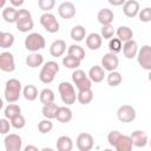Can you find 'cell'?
Here are the masks:
<instances>
[{"label": "cell", "mask_w": 151, "mask_h": 151, "mask_svg": "<svg viewBox=\"0 0 151 151\" xmlns=\"http://www.w3.org/2000/svg\"><path fill=\"white\" fill-rule=\"evenodd\" d=\"M65 51H66V42H65L63 39L54 40V41L51 44V46H50V53H51V55L54 57V58L61 57Z\"/></svg>", "instance_id": "obj_18"}, {"label": "cell", "mask_w": 151, "mask_h": 151, "mask_svg": "<svg viewBox=\"0 0 151 151\" xmlns=\"http://www.w3.org/2000/svg\"><path fill=\"white\" fill-rule=\"evenodd\" d=\"M13 7H20L24 4V0H9Z\"/></svg>", "instance_id": "obj_47"}, {"label": "cell", "mask_w": 151, "mask_h": 151, "mask_svg": "<svg viewBox=\"0 0 151 151\" xmlns=\"http://www.w3.org/2000/svg\"><path fill=\"white\" fill-rule=\"evenodd\" d=\"M130 137H131V139H132L133 146H137V147H144V146L147 144V142H149L146 132H144V131H142V130H136V131H133Z\"/></svg>", "instance_id": "obj_17"}, {"label": "cell", "mask_w": 151, "mask_h": 151, "mask_svg": "<svg viewBox=\"0 0 151 151\" xmlns=\"http://www.w3.org/2000/svg\"><path fill=\"white\" fill-rule=\"evenodd\" d=\"M88 77L90 79L93 81V83H100L104 80V77H105V73H104V68L101 66H98V65H94L90 68L88 71Z\"/></svg>", "instance_id": "obj_23"}, {"label": "cell", "mask_w": 151, "mask_h": 151, "mask_svg": "<svg viewBox=\"0 0 151 151\" xmlns=\"http://www.w3.org/2000/svg\"><path fill=\"white\" fill-rule=\"evenodd\" d=\"M11 124H12V126L14 129H22L25 126V124H26L25 117L21 113H19V114H17L15 117H13L11 119Z\"/></svg>", "instance_id": "obj_40"}, {"label": "cell", "mask_w": 151, "mask_h": 151, "mask_svg": "<svg viewBox=\"0 0 151 151\" xmlns=\"http://www.w3.org/2000/svg\"><path fill=\"white\" fill-rule=\"evenodd\" d=\"M17 28L18 31L22 32V33H26L28 31H31L34 26V22H33V19H32V15L31 13L25 9V8H21L19 9L18 12V19H17Z\"/></svg>", "instance_id": "obj_3"}, {"label": "cell", "mask_w": 151, "mask_h": 151, "mask_svg": "<svg viewBox=\"0 0 151 151\" xmlns=\"http://www.w3.org/2000/svg\"><path fill=\"white\" fill-rule=\"evenodd\" d=\"M93 99V91L92 88H86V90H80L77 94V100L83 104V105H87L92 101Z\"/></svg>", "instance_id": "obj_27"}, {"label": "cell", "mask_w": 151, "mask_h": 151, "mask_svg": "<svg viewBox=\"0 0 151 151\" xmlns=\"http://www.w3.org/2000/svg\"><path fill=\"white\" fill-rule=\"evenodd\" d=\"M149 80L151 81V71H150V73H149Z\"/></svg>", "instance_id": "obj_50"}, {"label": "cell", "mask_w": 151, "mask_h": 151, "mask_svg": "<svg viewBox=\"0 0 151 151\" xmlns=\"http://www.w3.org/2000/svg\"><path fill=\"white\" fill-rule=\"evenodd\" d=\"M118 65H119V59L116 55V53H113V52L106 53L101 58V66L104 67V70H106L109 72L116 71Z\"/></svg>", "instance_id": "obj_12"}, {"label": "cell", "mask_w": 151, "mask_h": 151, "mask_svg": "<svg viewBox=\"0 0 151 151\" xmlns=\"http://www.w3.org/2000/svg\"><path fill=\"white\" fill-rule=\"evenodd\" d=\"M5 117L7 118V119H12L13 117H15L17 114H19V113H21V109H20V106L19 105H17V104H13V103H9V105H7L6 106V109H5Z\"/></svg>", "instance_id": "obj_35"}, {"label": "cell", "mask_w": 151, "mask_h": 151, "mask_svg": "<svg viewBox=\"0 0 151 151\" xmlns=\"http://www.w3.org/2000/svg\"><path fill=\"white\" fill-rule=\"evenodd\" d=\"M72 111L70 107L67 106H59L58 112H57V120H59L60 123H68L72 119Z\"/></svg>", "instance_id": "obj_25"}, {"label": "cell", "mask_w": 151, "mask_h": 151, "mask_svg": "<svg viewBox=\"0 0 151 151\" xmlns=\"http://www.w3.org/2000/svg\"><path fill=\"white\" fill-rule=\"evenodd\" d=\"M101 42H103V37L98 33H90L86 38V46L92 51L99 50Z\"/></svg>", "instance_id": "obj_19"}, {"label": "cell", "mask_w": 151, "mask_h": 151, "mask_svg": "<svg viewBox=\"0 0 151 151\" xmlns=\"http://www.w3.org/2000/svg\"><path fill=\"white\" fill-rule=\"evenodd\" d=\"M21 90H22V85L18 79H15V78L8 79L5 85V92H4L5 99L8 103L18 101L21 96Z\"/></svg>", "instance_id": "obj_1"}, {"label": "cell", "mask_w": 151, "mask_h": 151, "mask_svg": "<svg viewBox=\"0 0 151 151\" xmlns=\"http://www.w3.org/2000/svg\"><path fill=\"white\" fill-rule=\"evenodd\" d=\"M40 101L42 104H48V103H53L54 101V92L51 88H44L40 94H39Z\"/></svg>", "instance_id": "obj_37"}, {"label": "cell", "mask_w": 151, "mask_h": 151, "mask_svg": "<svg viewBox=\"0 0 151 151\" xmlns=\"http://www.w3.org/2000/svg\"><path fill=\"white\" fill-rule=\"evenodd\" d=\"M138 51H139L138 45L133 39L125 41L124 45H123V53H124V57L127 58V59H132V58L137 57Z\"/></svg>", "instance_id": "obj_15"}, {"label": "cell", "mask_w": 151, "mask_h": 151, "mask_svg": "<svg viewBox=\"0 0 151 151\" xmlns=\"http://www.w3.org/2000/svg\"><path fill=\"white\" fill-rule=\"evenodd\" d=\"M46 41L40 33H31L25 38V47L27 51L38 52L39 50L45 48Z\"/></svg>", "instance_id": "obj_5"}, {"label": "cell", "mask_w": 151, "mask_h": 151, "mask_svg": "<svg viewBox=\"0 0 151 151\" xmlns=\"http://www.w3.org/2000/svg\"><path fill=\"white\" fill-rule=\"evenodd\" d=\"M107 1L112 6H120V5H124L126 2V0H107Z\"/></svg>", "instance_id": "obj_46"}, {"label": "cell", "mask_w": 151, "mask_h": 151, "mask_svg": "<svg viewBox=\"0 0 151 151\" xmlns=\"http://www.w3.org/2000/svg\"><path fill=\"white\" fill-rule=\"evenodd\" d=\"M122 81H123V77H122V74L119 72L112 71V72L109 73V76H107V84L110 86H112V87L118 86V85H120Z\"/></svg>", "instance_id": "obj_36"}, {"label": "cell", "mask_w": 151, "mask_h": 151, "mask_svg": "<svg viewBox=\"0 0 151 151\" xmlns=\"http://www.w3.org/2000/svg\"><path fill=\"white\" fill-rule=\"evenodd\" d=\"M80 63H81V60H79L78 58L70 55V54H67L66 57L63 58V65L67 68H78L80 66Z\"/></svg>", "instance_id": "obj_34"}, {"label": "cell", "mask_w": 151, "mask_h": 151, "mask_svg": "<svg viewBox=\"0 0 151 151\" xmlns=\"http://www.w3.org/2000/svg\"><path fill=\"white\" fill-rule=\"evenodd\" d=\"M138 18H139V20L142 22H149V21H151V8L150 7H145L142 11H139Z\"/></svg>", "instance_id": "obj_44"}, {"label": "cell", "mask_w": 151, "mask_h": 151, "mask_svg": "<svg viewBox=\"0 0 151 151\" xmlns=\"http://www.w3.org/2000/svg\"><path fill=\"white\" fill-rule=\"evenodd\" d=\"M59 72V65L58 63L55 61H47L42 68L40 70V73H39V79L41 83L44 84H50L53 81L55 74Z\"/></svg>", "instance_id": "obj_2"}, {"label": "cell", "mask_w": 151, "mask_h": 151, "mask_svg": "<svg viewBox=\"0 0 151 151\" xmlns=\"http://www.w3.org/2000/svg\"><path fill=\"white\" fill-rule=\"evenodd\" d=\"M52 129H53V123H52L51 119H48V118L41 120V122L38 124V130H39L40 133H48Z\"/></svg>", "instance_id": "obj_39"}, {"label": "cell", "mask_w": 151, "mask_h": 151, "mask_svg": "<svg viewBox=\"0 0 151 151\" xmlns=\"http://www.w3.org/2000/svg\"><path fill=\"white\" fill-rule=\"evenodd\" d=\"M59 93H60V98L63 100L64 104L66 105H72L76 103L77 100V94L74 91L73 85H71V83L68 81H63L59 84Z\"/></svg>", "instance_id": "obj_4"}, {"label": "cell", "mask_w": 151, "mask_h": 151, "mask_svg": "<svg viewBox=\"0 0 151 151\" xmlns=\"http://www.w3.org/2000/svg\"><path fill=\"white\" fill-rule=\"evenodd\" d=\"M18 12L19 9H15L14 7H5L2 9V19L6 21V22H17V19H18Z\"/></svg>", "instance_id": "obj_26"}, {"label": "cell", "mask_w": 151, "mask_h": 151, "mask_svg": "<svg viewBox=\"0 0 151 151\" xmlns=\"http://www.w3.org/2000/svg\"><path fill=\"white\" fill-rule=\"evenodd\" d=\"M77 147L80 151H90L93 147V137L86 132L80 133L77 137Z\"/></svg>", "instance_id": "obj_14"}, {"label": "cell", "mask_w": 151, "mask_h": 151, "mask_svg": "<svg viewBox=\"0 0 151 151\" xmlns=\"http://www.w3.org/2000/svg\"><path fill=\"white\" fill-rule=\"evenodd\" d=\"M14 44V35L8 32H1L0 33V47L1 48H8Z\"/></svg>", "instance_id": "obj_30"}, {"label": "cell", "mask_w": 151, "mask_h": 151, "mask_svg": "<svg viewBox=\"0 0 151 151\" xmlns=\"http://www.w3.org/2000/svg\"><path fill=\"white\" fill-rule=\"evenodd\" d=\"M137 61L142 66V68L151 71V46L144 45L138 51L137 54Z\"/></svg>", "instance_id": "obj_8"}, {"label": "cell", "mask_w": 151, "mask_h": 151, "mask_svg": "<svg viewBox=\"0 0 151 151\" xmlns=\"http://www.w3.org/2000/svg\"><path fill=\"white\" fill-rule=\"evenodd\" d=\"M38 6L44 12H50L55 6V0H38Z\"/></svg>", "instance_id": "obj_41"}, {"label": "cell", "mask_w": 151, "mask_h": 151, "mask_svg": "<svg viewBox=\"0 0 151 151\" xmlns=\"http://www.w3.org/2000/svg\"><path fill=\"white\" fill-rule=\"evenodd\" d=\"M4 143H5L6 151H20V149L22 146L21 137L19 134H15V133L7 134L4 139Z\"/></svg>", "instance_id": "obj_10"}, {"label": "cell", "mask_w": 151, "mask_h": 151, "mask_svg": "<svg viewBox=\"0 0 151 151\" xmlns=\"http://www.w3.org/2000/svg\"><path fill=\"white\" fill-rule=\"evenodd\" d=\"M117 37L122 40V41H127V40H131L132 39V37H133V32H132V29L130 28V27H127V26H120V27H118V29H117Z\"/></svg>", "instance_id": "obj_29"}, {"label": "cell", "mask_w": 151, "mask_h": 151, "mask_svg": "<svg viewBox=\"0 0 151 151\" xmlns=\"http://www.w3.org/2000/svg\"><path fill=\"white\" fill-rule=\"evenodd\" d=\"M113 18H114L113 12L109 8H101L97 14V19L101 25H111Z\"/></svg>", "instance_id": "obj_21"}, {"label": "cell", "mask_w": 151, "mask_h": 151, "mask_svg": "<svg viewBox=\"0 0 151 151\" xmlns=\"http://www.w3.org/2000/svg\"><path fill=\"white\" fill-rule=\"evenodd\" d=\"M67 54L73 55V57H76V58H78L79 60H83V59L85 58V50H84L81 46L73 44V45H71V46L68 47Z\"/></svg>", "instance_id": "obj_33"}, {"label": "cell", "mask_w": 151, "mask_h": 151, "mask_svg": "<svg viewBox=\"0 0 151 151\" xmlns=\"http://www.w3.org/2000/svg\"><path fill=\"white\" fill-rule=\"evenodd\" d=\"M123 12L127 18H134L139 13V4L137 0H127L123 5Z\"/></svg>", "instance_id": "obj_16"}, {"label": "cell", "mask_w": 151, "mask_h": 151, "mask_svg": "<svg viewBox=\"0 0 151 151\" xmlns=\"http://www.w3.org/2000/svg\"><path fill=\"white\" fill-rule=\"evenodd\" d=\"M73 149V142L68 136H60L57 139L58 151H71Z\"/></svg>", "instance_id": "obj_24"}, {"label": "cell", "mask_w": 151, "mask_h": 151, "mask_svg": "<svg viewBox=\"0 0 151 151\" xmlns=\"http://www.w3.org/2000/svg\"><path fill=\"white\" fill-rule=\"evenodd\" d=\"M58 109L59 106L54 103H48V104H44V107L41 110L42 112V116L45 118H48V119H53L57 117V112H58Z\"/></svg>", "instance_id": "obj_28"}, {"label": "cell", "mask_w": 151, "mask_h": 151, "mask_svg": "<svg viewBox=\"0 0 151 151\" xmlns=\"http://www.w3.org/2000/svg\"><path fill=\"white\" fill-rule=\"evenodd\" d=\"M150 146H151V140H150Z\"/></svg>", "instance_id": "obj_51"}, {"label": "cell", "mask_w": 151, "mask_h": 151, "mask_svg": "<svg viewBox=\"0 0 151 151\" xmlns=\"http://www.w3.org/2000/svg\"><path fill=\"white\" fill-rule=\"evenodd\" d=\"M22 94L26 100L33 101L38 98V88L34 85H26L22 90Z\"/></svg>", "instance_id": "obj_31"}, {"label": "cell", "mask_w": 151, "mask_h": 151, "mask_svg": "<svg viewBox=\"0 0 151 151\" xmlns=\"http://www.w3.org/2000/svg\"><path fill=\"white\" fill-rule=\"evenodd\" d=\"M72 80L79 91L92 87V80L90 79V77H87L85 74V72L83 70H76L72 73Z\"/></svg>", "instance_id": "obj_7"}, {"label": "cell", "mask_w": 151, "mask_h": 151, "mask_svg": "<svg viewBox=\"0 0 151 151\" xmlns=\"http://www.w3.org/2000/svg\"><path fill=\"white\" fill-rule=\"evenodd\" d=\"M44 63V57L38 52H32L26 57V65L31 68H35L38 66H41Z\"/></svg>", "instance_id": "obj_22"}, {"label": "cell", "mask_w": 151, "mask_h": 151, "mask_svg": "<svg viewBox=\"0 0 151 151\" xmlns=\"http://www.w3.org/2000/svg\"><path fill=\"white\" fill-rule=\"evenodd\" d=\"M100 35L104 38V39H111L113 35H114V29L111 25H103L101 29H100Z\"/></svg>", "instance_id": "obj_42"}, {"label": "cell", "mask_w": 151, "mask_h": 151, "mask_svg": "<svg viewBox=\"0 0 151 151\" xmlns=\"http://www.w3.org/2000/svg\"><path fill=\"white\" fill-rule=\"evenodd\" d=\"M58 14L63 19H72L76 15V6L71 1H64L58 7Z\"/></svg>", "instance_id": "obj_13"}, {"label": "cell", "mask_w": 151, "mask_h": 151, "mask_svg": "<svg viewBox=\"0 0 151 151\" xmlns=\"http://www.w3.org/2000/svg\"><path fill=\"white\" fill-rule=\"evenodd\" d=\"M7 132H9V123H8L7 118H2V119H0V133L6 134Z\"/></svg>", "instance_id": "obj_45"}, {"label": "cell", "mask_w": 151, "mask_h": 151, "mask_svg": "<svg viewBox=\"0 0 151 151\" xmlns=\"http://www.w3.org/2000/svg\"><path fill=\"white\" fill-rule=\"evenodd\" d=\"M5 4H6V0H1L0 1V7L1 8H5Z\"/></svg>", "instance_id": "obj_49"}, {"label": "cell", "mask_w": 151, "mask_h": 151, "mask_svg": "<svg viewBox=\"0 0 151 151\" xmlns=\"http://www.w3.org/2000/svg\"><path fill=\"white\" fill-rule=\"evenodd\" d=\"M132 146H133V143H132L131 137L126 136V134H122L119 140L114 145V149L117 151H131Z\"/></svg>", "instance_id": "obj_20"}, {"label": "cell", "mask_w": 151, "mask_h": 151, "mask_svg": "<svg viewBox=\"0 0 151 151\" xmlns=\"http://www.w3.org/2000/svg\"><path fill=\"white\" fill-rule=\"evenodd\" d=\"M0 68L4 72H13L15 70L14 57L11 52H2L0 54Z\"/></svg>", "instance_id": "obj_11"}, {"label": "cell", "mask_w": 151, "mask_h": 151, "mask_svg": "<svg viewBox=\"0 0 151 151\" xmlns=\"http://www.w3.org/2000/svg\"><path fill=\"white\" fill-rule=\"evenodd\" d=\"M120 136H122V133L119 131H117V130H112L111 132H109V134H107V142H109V144L114 147V145L119 140Z\"/></svg>", "instance_id": "obj_43"}, {"label": "cell", "mask_w": 151, "mask_h": 151, "mask_svg": "<svg viewBox=\"0 0 151 151\" xmlns=\"http://www.w3.org/2000/svg\"><path fill=\"white\" fill-rule=\"evenodd\" d=\"M40 24L48 33H57L59 31V22L55 19V15L50 12H45L40 17Z\"/></svg>", "instance_id": "obj_6"}, {"label": "cell", "mask_w": 151, "mask_h": 151, "mask_svg": "<svg viewBox=\"0 0 151 151\" xmlns=\"http://www.w3.org/2000/svg\"><path fill=\"white\" fill-rule=\"evenodd\" d=\"M117 118L122 123H131L136 119V110L131 105H122L117 110Z\"/></svg>", "instance_id": "obj_9"}, {"label": "cell", "mask_w": 151, "mask_h": 151, "mask_svg": "<svg viewBox=\"0 0 151 151\" xmlns=\"http://www.w3.org/2000/svg\"><path fill=\"white\" fill-rule=\"evenodd\" d=\"M85 35H86V29L81 25H77V26H74L71 29V38L74 41H81V40H84Z\"/></svg>", "instance_id": "obj_32"}, {"label": "cell", "mask_w": 151, "mask_h": 151, "mask_svg": "<svg viewBox=\"0 0 151 151\" xmlns=\"http://www.w3.org/2000/svg\"><path fill=\"white\" fill-rule=\"evenodd\" d=\"M109 48L111 52L113 53H118L122 51L123 48V44H122V40L119 38H111L110 41H109Z\"/></svg>", "instance_id": "obj_38"}, {"label": "cell", "mask_w": 151, "mask_h": 151, "mask_svg": "<svg viewBox=\"0 0 151 151\" xmlns=\"http://www.w3.org/2000/svg\"><path fill=\"white\" fill-rule=\"evenodd\" d=\"M29 150H34V151H38V147L37 146H33V145H28L25 147V151H29Z\"/></svg>", "instance_id": "obj_48"}]
</instances>
